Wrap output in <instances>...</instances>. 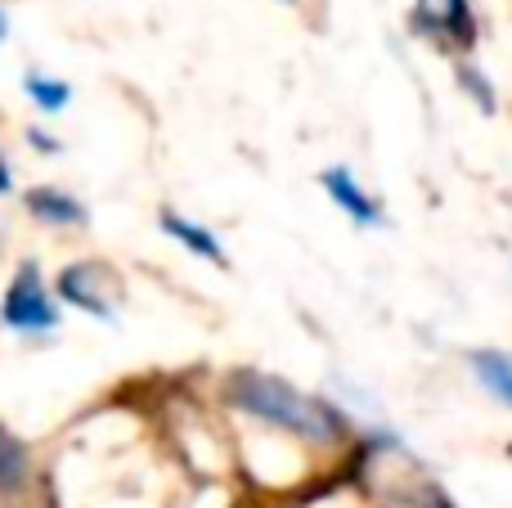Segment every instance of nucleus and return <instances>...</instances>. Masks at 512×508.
Masks as SVG:
<instances>
[{
	"label": "nucleus",
	"mask_w": 512,
	"mask_h": 508,
	"mask_svg": "<svg viewBox=\"0 0 512 508\" xmlns=\"http://www.w3.org/2000/svg\"><path fill=\"white\" fill-rule=\"evenodd\" d=\"M225 401H230L234 410H243L248 419L283 428L288 437H301L306 446H319V450H337L351 437V428H346L337 405L301 392L288 378L261 374V369H234V374L225 378Z\"/></svg>",
	"instance_id": "f257e3e1"
},
{
	"label": "nucleus",
	"mask_w": 512,
	"mask_h": 508,
	"mask_svg": "<svg viewBox=\"0 0 512 508\" xmlns=\"http://www.w3.org/2000/svg\"><path fill=\"white\" fill-rule=\"evenodd\" d=\"M0 324L18 338H50L59 333L63 311H59V297H54L50 279L36 261H18L14 275H9V288L0 297Z\"/></svg>",
	"instance_id": "f03ea898"
},
{
	"label": "nucleus",
	"mask_w": 512,
	"mask_h": 508,
	"mask_svg": "<svg viewBox=\"0 0 512 508\" xmlns=\"http://www.w3.org/2000/svg\"><path fill=\"white\" fill-rule=\"evenodd\" d=\"M54 297L99 324H117V270L104 261H68L54 279Z\"/></svg>",
	"instance_id": "7ed1b4c3"
},
{
	"label": "nucleus",
	"mask_w": 512,
	"mask_h": 508,
	"mask_svg": "<svg viewBox=\"0 0 512 508\" xmlns=\"http://www.w3.org/2000/svg\"><path fill=\"white\" fill-rule=\"evenodd\" d=\"M414 23L432 41H445L450 50H472L477 45V14L472 0H418Z\"/></svg>",
	"instance_id": "20e7f679"
},
{
	"label": "nucleus",
	"mask_w": 512,
	"mask_h": 508,
	"mask_svg": "<svg viewBox=\"0 0 512 508\" xmlns=\"http://www.w3.org/2000/svg\"><path fill=\"white\" fill-rule=\"evenodd\" d=\"M319 185H324V194L333 198V203L342 207V212L351 216L355 225H369V230L387 225V212H382V203L360 185V180H355L351 167H324V171H319Z\"/></svg>",
	"instance_id": "39448f33"
},
{
	"label": "nucleus",
	"mask_w": 512,
	"mask_h": 508,
	"mask_svg": "<svg viewBox=\"0 0 512 508\" xmlns=\"http://www.w3.org/2000/svg\"><path fill=\"white\" fill-rule=\"evenodd\" d=\"M23 207H27V216H36L41 225H54V230H81L90 221L86 203L59 185H32L23 194Z\"/></svg>",
	"instance_id": "423d86ee"
},
{
	"label": "nucleus",
	"mask_w": 512,
	"mask_h": 508,
	"mask_svg": "<svg viewBox=\"0 0 512 508\" xmlns=\"http://www.w3.org/2000/svg\"><path fill=\"white\" fill-rule=\"evenodd\" d=\"M158 225H162V234H167L171 243H180L185 252H194L198 261H207V266H221V270L230 266V257H225V243L216 239L207 225L189 221V216H180V212H162Z\"/></svg>",
	"instance_id": "0eeeda50"
},
{
	"label": "nucleus",
	"mask_w": 512,
	"mask_h": 508,
	"mask_svg": "<svg viewBox=\"0 0 512 508\" xmlns=\"http://www.w3.org/2000/svg\"><path fill=\"white\" fill-rule=\"evenodd\" d=\"M27 486H32V450L9 428H0V495L18 500Z\"/></svg>",
	"instance_id": "6e6552de"
},
{
	"label": "nucleus",
	"mask_w": 512,
	"mask_h": 508,
	"mask_svg": "<svg viewBox=\"0 0 512 508\" xmlns=\"http://www.w3.org/2000/svg\"><path fill=\"white\" fill-rule=\"evenodd\" d=\"M23 95L32 99V108H36V113H45V117H59L63 108L72 104V86H68V81L45 77V72H27V77H23Z\"/></svg>",
	"instance_id": "1a4fd4ad"
},
{
	"label": "nucleus",
	"mask_w": 512,
	"mask_h": 508,
	"mask_svg": "<svg viewBox=\"0 0 512 508\" xmlns=\"http://www.w3.org/2000/svg\"><path fill=\"white\" fill-rule=\"evenodd\" d=\"M472 369H477V378L486 383V392L512 410V360L504 351H472Z\"/></svg>",
	"instance_id": "9d476101"
},
{
	"label": "nucleus",
	"mask_w": 512,
	"mask_h": 508,
	"mask_svg": "<svg viewBox=\"0 0 512 508\" xmlns=\"http://www.w3.org/2000/svg\"><path fill=\"white\" fill-rule=\"evenodd\" d=\"M459 81H463V90H468V95H477L481 113H495L499 95H495V86H490V81H486V72H481V68H472V63H459Z\"/></svg>",
	"instance_id": "9b49d317"
},
{
	"label": "nucleus",
	"mask_w": 512,
	"mask_h": 508,
	"mask_svg": "<svg viewBox=\"0 0 512 508\" xmlns=\"http://www.w3.org/2000/svg\"><path fill=\"white\" fill-rule=\"evenodd\" d=\"M409 508H459V504H454L436 482H418L414 491H409Z\"/></svg>",
	"instance_id": "f8f14e48"
},
{
	"label": "nucleus",
	"mask_w": 512,
	"mask_h": 508,
	"mask_svg": "<svg viewBox=\"0 0 512 508\" xmlns=\"http://www.w3.org/2000/svg\"><path fill=\"white\" fill-rule=\"evenodd\" d=\"M27 144H32L36 153H59V140H54V135H45V131H36V126L27 131Z\"/></svg>",
	"instance_id": "ddd939ff"
},
{
	"label": "nucleus",
	"mask_w": 512,
	"mask_h": 508,
	"mask_svg": "<svg viewBox=\"0 0 512 508\" xmlns=\"http://www.w3.org/2000/svg\"><path fill=\"white\" fill-rule=\"evenodd\" d=\"M5 194H14V171H9L5 153H0V198H5Z\"/></svg>",
	"instance_id": "4468645a"
},
{
	"label": "nucleus",
	"mask_w": 512,
	"mask_h": 508,
	"mask_svg": "<svg viewBox=\"0 0 512 508\" xmlns=\"http://www.w3.org/2000/svg\"><path fill=\"white\" fill-rule=\"evenodd\" d=\"M5 36H9V14L0 9V41H5Z\"/></svg>",
	"instance_id": "2eb2a0df"
}]
</instances>
